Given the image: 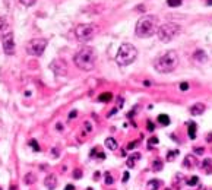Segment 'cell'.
I'll return each instance as SVG.
<instances>
[{
	"instance_id": "cell-22",
	"label": "cell",
	"mask_w": 212,
	"mask_h": 190,
	"mask_svg": "<svg viewBox=\"0 0 212 190\" xmlns=\"http://www.w3.org/2000/svg\"><path fill=\"white\" fill-rule=\"evenodd\" d=\"M152 170L154 171H161L162 170V162L160 160H155L152 162Z\"/></svg>"
},
{
	"instance_id": "cell-28",
	"label": "cell",
	"mask_w": 212,
	"mask_h": 190,
	"mask_svg": "<svg viewBox=\"0 0 212 190\" xmlns=\"http://www.w3.org/2000/svg\"><path fill=\"white\" fill-rule=\"evenodd\" d=\"M198 182H199V177H192L190 180H187V184H189V186H196Z\"/></svg>"
},
{
	"instance_id": "cell-11",
	"label": "cell",
	"mask_w": 212,
	"mask_h": 190,
	"mask_svg": "<svg viewBox=\"0 0 212 190\" xmlns=\"http://www.w3.org/2000/svg\"><path fill=\"white\" fill-rule=\"evenodd\" d=\"M44 184L48 190H54L57 187V177H56L54 174H50V176H47L44 178Z\"/></svg>"
},
{
	"instance_id": "cell-7",
	"label": "cell",
	"mask_w": 212,
	"mask_h": 190,
	"mask_svg": "<svg viewBox=\"0 0 212 190\" xmlns=\"http://www.w3.org/2000/svg\"><path fill=\"white\" fill-rule=\"evenodd\" d=\"M47 47V40L46 38H34L31 40L28 44H26V53L30 56H34V57H38L44 53Z\"/></svg>"
},
{
	"instance_id": "cell-40",
	"label": "cell",
	"mask_w": 212,
	"mask_h": 190,
	"mask_svg": "<svg viewBox=\"0 0 212 190\" xmlns=\"http://www.w3.org/2000/svg\"><path fill=\"white\" fill-rule=\"evenodd\" d=\"M10 190H16V186H10Z\"/></svg>"
},
{
	"instance_id": "cell-5",
	"label": "cell",
	"mask_w": 212,
	"mask_h": 190,
	"mask_svg": "<svg viewBox=\"0 0 212 190\" xmlns=\"http://www.w3.org/2000/svg\"><path fill=\"white\" fill-rule=\"evenodd\" d=\"M157 34H158L160 41L170 42V41H173L174 38L180 34V25H177V24H173V22L164 24V25H161L160 28H158Z\"/></svg>"
},
{
	"instance_id": "cell-26",
	"label": "cell",
	"mask_w": 212,
	"mask_h": 190,
	"mask_svg": "<svg viewBox=\"0 0 212 190\" xmlns=\"http://www.w3.org/2000/svg\"><path fill=\"white\" fill-rule=\"evenodd\" d=\"M167 4L171 6V8H177L182 4V0H167Z\"/></svg>"
},
{
	"instance_id": "cell-18",
	"label": "cell",
	"mask_w": 212,
	"mask_h": 190,
	"mask_svg": "<svg viewBox=\"0 0 212 190\" xmlns=\"http://www.w3.org/2000/svg\"><path fill=\"white\" fill-rule=\"evenodd\" d=\"M113 98V95H111V92H104V94H101L100 97H98V100L101 102H108Z\"/></svg>"
},
{
	"instance_id": "cell-33",
	"label": "cell",
	"mask_w": 212,
	"mask_h": 190,
	"mask_svg": "<svg viewBox=\"0 0 212 190\" xmlns=\"http://www.w3.org/2000/svg\"><path fill=\"white\" fill-rule=\"evenodd\" d=\"M149 142H151V145H158V139H157V138H152Z\"/></svg>"
},
{
	"instance_id": "cell-13",
	"label": "cell",
	"mask_w": 212,
	"mask_h": 190,
	"mask_svg": "<svg viewBox=\"0 0 212 190\" xmlns=\"http://www.w3.org/2000/svg\"><path fill=\"white\" fill-rule=\"evenodd\" d=\"M195 60H198V62H200V63H205L206 60H208V57H206V54H205L204 50H196L195 51Z\"/></svg>"
},
{
	"instance_id": "cell-27",
	"label": "cell",
	"mask_w": 212,
	"mask_h": 190,
	"mask_svg": "<svg viewBox=\"0 0 212 190\" xmlns=\"http://www.w3.org/2000/svg\"><path fill=\"white\" fill-rule=\"evenodd\" d=\"M19 2H21V3L24 4V6H26V8H30V6H34L37 0H19Z\"/></svg>"
},
{
	"instance_id": "cell-10",
	"label": "cell",
	"mask_w": 212,
	"mask_h": 190,
	"mask_svg": "<svg viewBox=\"0 0 212 190\" xmlns=\"http://www.w3.org/2000/svg\"><path fill=\"white\" fill-rule=\"evenodd\" d=\"M10 31V24H9V19L6 16H0V38H3L4 35H8Z\"/></svg>"
},
{
	"instance_id": "cell-41",
	"label": "cell",
	"mask_w": 212,
	"mask_h": 190,
	"mask_svg": "<svg viewBox=\"0 0 212 190\" xmlns=\"http://www.w3.org/2000/svg\"><path fill=\"white\" fill-rule=\"evenodd\" d=\"M208 4L209 6H212V0H208Z\"/></svg>"
},
{
	"instance_id": "cell-19",
	"label": "cell",
	"mask_w": 212,
	"mask_h": 190,
	"mask_svg": "<svg viewBox=\"0 0 212 190\" xmlns=\"http://www.w3.org/2000/svg\"><path fill=\"white\" fill-rule=\"evenodd\" d=\"M189 136H190V139H195L196 138V124L195 123H189Z\"/></svg>"
},
{
	"instance_id": "cell-39",
	"label": "cell",
	"mask_w": 212,
	"mask_h": 190,
	"mask_svg": "<svg viewBox=\"0 0 212 190\" xmlns=\"http://www.w3.org/2000/svg\"><path fill=\"white\" fill-rule=\"evenodd\" d=\"M62 127H63V126H62V124H60V123H59V124L56 126V129H57V130H62Z\"/></svg>"
},
{
	"instance_id": "cell-38",
	"label": "cell",
	"mask_w": 212,
	"mask_h": 190,
	"mask_svg": "<svg viewBox=\"0 0 212 190\" xmlns=\"http://www.w3.org/2000/svg\"><path fill=\"white\" fill-rule=\"evenodd\" d=\"M73 189H75V187H73L72 184H68V186H66V189H64V190H73Z\"/></svg>"
},
{
	"instance_id": "cell-4",
	"label": "cell",
	"mask_w": 212,
	"mask_h": 190,
	"mask_svg": "<svg viewBox=\"0 0 212 190\" xmlns=\"http://www.w3.org/2000/svg\"><path fill=\"white\" fill-rule=\"evenodd\" d=\"M136 56H138V50L135 48V46H132L129 42H124L122 44L116 54V62L120 66H129L136 60Z\"/></svg>"
},
{
	"instance_id": "cell-21",
	"label": "cell",
	"mask_w": 212,
	"mask_h": 190,
	"mask_svg": "<svg viewBox=\"0 0 212 190\" xmlns=\"http://www.w3.org/2000/svg\"><path fill=\"white\" fill-rule=\"evenodd\" d=\"M158 186H160V182L158 180H151L148 182V190H158Z\"/></svg>"
},
{
	"instance_id": "cell-37",
	"label": "cell",
	"mask_w": 212,
	"mask_h": 190,
	"mask_svg": "<svg viewBox=\"0 0 212 190\" xmlns=\"http://www.w3.org/2000/svg\"><path fill=\"white\" fill-rule=\"evenodd\" d=\"M76 111H72V113H70V114H69V118H73V117H76Z\"/></svg>"
},
{
	"instance_id": "cell-35",
	"label": "cell",
	"mask_w": 212,
	"mask_h": 190,
	"mask_svg": "<svg viewBox=\"0 0 212 190\" xmlns=\"http://www.w3.org/2000/svg\"><path fill=\"white\" fill-rule=\"evenodd\" d=\"M148 130H149V132H152V130H154V124H152L151 122H148Z\"/></svg>"
},
{
	"instance_id": "cell-16",
	"label": "cell",
	"mask_w": 212,
	"mask_h": 190,
	"mask_svg": "<svg viewBox=\"0 0 212 190\" xmlns=\"http://www.w3.org/2000/svg\"><path fill=\"white\" fill-rule=\"evenodd\" d=\"M140 158V154H133V155H130L129 158H127V167L129 168H132V167H135V162Z\"/></svg>"
},
{
	"instance_id": "cell-29",
	"label": "cell",
	"mask_w": 212,
	"mask_h": 190,
	"mask_svg": "<svg viewBox=\"0 0 212 190\" xmlns=\"http://www.w3.org/2000/svg\"><path fill=\"white\" fill-rule=\"evenodd\" d=\"M81 177H82V170L79 168L73 170V178H81Z\"/></svg>"
},
{
	"instance_id": "cell-36",
	"label": "cell",
	"mask_w": 212,
	"mask_h": 190,
	"mask_svg": "<svg viewBox=\"0 0 212 190\" xmlns=\"http://www.w3.org/2000/svg\"><path fill=\"white\" fill-rule=\"evenodd\" d=\"M136 145H138V142H136V140H135V142H132V144L129 145V146H127V148H129V149H132V148H135Z\"/></svg>"
},
{
	"instance_id": "cell-12",
	"label": "cell",
	"mask_w": 212,
	"mask_h": 190,
	"mask_svg": "<svg viewBox=\"0 0 212 190\" xmlns=\"http://www.w3.org/2000/svg\"><path fill=\"white\" fill-rule=\"evenodd\" d=\"M205 111V106L204 104H195L193 107H190V113L192 116H199Z\"/></svg>"
},
{
	"instance_id": "cell-2",
	"label": "cell",
	"mask_w": 212,
	"mask_h": 190,
	"mask_svg": "<svg viewBox=\"0 0 212 190\" xmlns=\"http://www.w3.org/2000/svg\"><path fill=\"white\" fill-rule=\"evenodd\" d=\"M178 54L176 51H167L164 54L158 56L154 62V68L160 73H170L178 66Z\"/></svg>"
},
{
	"instance_id": "cell-6",
	"label": "cell",
	"mask_w": 212,
	"mask_h": 190,
	"mask_svg": "<svg viewBox=\"0 0 212 190\" xmlns=\"http://www.w3.org/2000/svg\"><path fill=\"white\" fill-rule=\"evenodd\" d=\"M75 34H76L79 41L86 42L89 40H92L94 35L97 34V26L94 25V24H81V25L76 26Z\"/></svg>"
},
{
	"instance_id": "cell-23",
	"label": "cell",
	"mask_w": 212,
	"mask_h": 190,
	"mask_svg": "<svg viewBox=\"0 0 212 190\" xmlns=\"http://www.w3.org/2000/svg\"><path fill=\"white\" fill-rule=\"evenodd\" d=\"M209 164H211V160H205L204 164H202V168H205L206 173H212V167Z\"/></svg>"
},
{
	"instance_id": "cell-20",
	"label": "cell",
	"mask_w": 212,
	"mask_h": 190,
	"mask_svg": "<svg viewBox=\"0 0 212 190\" xmlns=\"http://www.w3.org/2000/svg\"><path fill=\"white\" fill-rule=\"evenodd\" d=\"M35 180H37V177H35L32 173H28L25 176V178H24V182H25L26 184H32V183H35Z\"/></svg>"
},
{
	"instance_id": "cell-8",
	"label": "cell",
	"mask_w": 212,
	"mask_h": 190,
	"mask_svg": "<svg viewBox=\"0 0 212 190\" xmlns=\"http://www.w3.org/2000/svg\"><path fill=\"white\" fill-rule=\"evenodd\" d=\"M50 69L54 72V75H57V76H64L68 73V64L62 59L54 60V62L50 64Z\"/></svg>"
},
{
	"instance_id": "cell-25",
	"label": "cell",
	"mask_w": 212,
	"mask_h": 190,
	"mask_svg": "<svg viewBox=\"0 0 212 190\" xmlns=\"http://www.w3.org/2000/svg\"><path fill=\"white\" fill-rule=\"evenodd\" d=\"M104 180H106V184H108V186H111V184L114 183V178H113V176H111L110 173H106V177H104Z\"/></svg>"
},
{
	"instance_id": "cell-24",
	"label": "cell",
	"mask_w": 212,
	"mask_h": 190,
	"mask_svg": "<svg viewBox=\"0 0 212 190\" xmlns=\"http://www.w3.org/2000/svg\"><path fill=\"white\" fill-rule=\"evenodd\" d=\"M177 155H178V151H170L168 155H167V161H174L177 158Z\"/></svg>"
},
{
	"instance_id": "cell-32",
	"label": "cell",
	"mask_w": 212,
	"mask_h": 190,
	"mask_svg": "<svg viewBox=\"0 0 212 190\" xmlns=\"http://www.w3.org/2000/svg\"><path fill=\"white\" fill-rule=\"evenodd\" d=\"M195 154L196 155H202L204 154V148H195Z\"/></svg>"
},
{
	"instance_id": "cell-1",
	"label": "cell",
	"mask_w": 212,
	"mask_h": 190,
	"mask_svg": "<svg viewBox=\"0 0 212 190\" xmlns=\"http://www.w3.org/2000/svg\"><path fill=\"white\" fill-rule=\"evenodd\" d=\"M75 64H76L78 69L81 70H92L94 66H95V62H97V53L92 47H84L75 54V59H73Z\"/></svg>"
},
{
	"instance_id": "cell-30",
	"label": "cell",
	"mask_w": 212,
	"mask_h": 190,
	"mask_svg": "<svg viewBox=\"0 0 212 190\" xmlns=\"http://www.w3.org/2000/svg\"><path fill=\"white\" fill-rule=\"evenodd\" d=\"M30 145L35 149V151H40V146H38V144H37V140H31V142H30Z\"/></svg>"
},
{
	"instance_id": "cell-43",
	"label": "cell",
	"mask_w": 212,
	"mask_h": 190,
	"mask_svg": "<svg viewBox=\"0 0 212 190\" xmlns=\"http://www.w3.org/2000/svg\"><path fill=\"white\" fill-rule=\"evenodd\" d=\"M0 190H2V187H0Z\"/></svg>"
},
{
	"instance_id": "cell-42",
	"label": "cell",
	"mask_w": 212,
	"mask_h": 190,
	"mask_svg": "<svg viewBox=\"0 0 212 190\" xmlns=\"http://www.w3.org/2000/svg\"><path fill=\"white\" fill-rule=\"evenodd\" d=\"M86 190H92V189H91V187H88V189H86Z\"/></svg>"
},
{
	"instance_id": "cell-17",
	"label": "cell",
	"mask_w": 212,
	"mask_h": 190,
	"mask_svg": "<svg viewBox=\"0 0 212 190\" xmlns=\"http://www.w3.org/2000/svg\"><path fill=\"white\" fill-rule=\"evenodd\" d=\"M158 122L161 123V124H164V126H168L170 124V117L167 116V114H160V116H158Z\"/></svg>"
},
{
	"instance_id": "cell-9",
	"label": "cell",
	"mask_w": 212,
	"mask_h": 190,
	"mask_svg": "<svg viewBox=\"0 0 212 190\" xmlns=\"http://www.w3.org/2000/svg\"><path fill=\"white\" fill-rule=\"evenodd\" d=\"M2 42H3V50L4 53L8 56L13 54L15 53V40H13V34L12 32H9L8 35H4L2 38Z\"/></svg>"
},
{
	"instance_id": "cell-14",
	"label": "cell",
	"mask_w": 212,
	"mask_h": 190,
	"mask_svg": "<svg viewBox=\"0 0 212 190\" xmlns=\"http://www.w3.org/2000/svg\"><path fill=\"white\" fill-rule=\"evenodd\" d=\"M183 165H184L186 168H193L195 165H198V162H196V160L193 158V156L189 155V156H186V158H184V162H183Z\"/></svg>"
},
{
	"instance_id": "cell-31",
	"label": "cell",
	"mask_w": 212,
	"mask_h": 190,
	"mask_svg": "<svg viewBox=\"0 0 212 190\" xmlns=\"http://www.w3.org/2000/svg\"><path fill=\"white\" fill-rule=\"evenodd\" d=\"M180 89H182V91H187V89H189V84H187V82H183V84L180 85Z\"/></svg>"
},
{
	"instance_id": "cell-34",
	"label": "cell",
	"mask_w": 212,
	"mask_h": 190,
	"mask_svg": "<svg viewBox=\"0 0 212 190\" xmlns=\"http://www.w3.org/2000/svg\"><path fill=\"white\" fill-rule=\"evenodd\" d=\"M129 177H130V176H129V173H127V171H126V173L123 174V182L126 183V182H127V178H129Z\"/></svg>"
},
{
	"instance_id": "cell-3",
	"label": "cell",
	"mask_w": 212,
	"mask_h": 190,
	"mask_svg": "<svg viewBox=\"0 0 212 190\" xmlns=\"http://www.w3.org/2000/svg\"><path fill=\"white\" fill-rule=\"evenodd\" d=\"M158 31V19L155 16L146 15L142 16L136 24L135 28V34L139 38H149L154 34H157Z\"/></svg>"
},
{
	"instance_id": "cell-15",
	"label": "cell",
	"mask_w": 212,
	"mask_h": 190,
	"mask_svg": "<svg viewBox=\"0 0 212 190\" xmlns=\"http://www.w3.org/2000/svg\"><path fill=\"white\" fill-rule=\"evenodd\" d=\"M106 146L108 149H111V151H114V149H117L119 144H117V140H116L114 138H107L106 139Z\"/></svg>"
}]
</instances>
